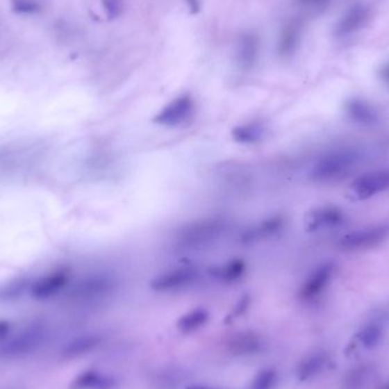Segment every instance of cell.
Instances as JSON below:
<instances>
[{
    "mask_svg": "<svg viewBox=\"0 0 389 389\" xmlns=\"http://www.w3.org/2000/svg\"><path fill=\"white\" fill-rule=\"evenodd\" d=\"M187 389H217L214 387L203 386V385H192V386L187 387Z\"/></svg>",
    "mask_w": 389,
    "mask_h": 389,
    "instance_id": "30",
    "label": "cell"
},
{
    "mask_svg": "<svg viewBox=\"0 0 389 389\" xmlns=\"http://www.w3.org/2000/svg\"><path fill=\"white\" fill-rule=\"evenodd\" d=\"M208 319H210V314L205 308H194L180 317L176 326L181 333H192L208 324Z\"/></svg>",
    "mask_w": 389,
    "mask_h": 389,
    "instance_id": "20",
    "label": "cell"
},
{
    "mask_svg": "<svg viewBox=\"0 0 389 389\" xmlns=\"http://www.w3.org/2000/svg\"><path fill=\"white\" fill-rule=\"evenodd\" d=\"M103 8L108 19H117L123 10V0H101Z\"/></svg>",
    "mask_w": 389,
    "mask_h": 389,
    "instance_id": "27",
    "label": "cell"
},
{
    "mask_svg": "<svg viewBox=\"0 0 389 389\" xmlns=\"http://www.w3.org/2000/svg\"><path fill=\"white\" fill-rule=\"evenodd\" d=\"M194 101L190 94H181L167 103L158 113L155 115L154 123L158 126L176 128L182 126L194 114Z\"/></svg>",
    "mask_w": 389,
    "mask_h": 389,
    "instance_id": "4",
    "label": "cell"
},
{
    "mask_svg": "<svg viewBox=\"0 0 389 389\" xmlns=\"http://www.w3.org/2000/svg\"><path fill=\"white\" fill-rule=\"evenodd\" d=\"M388 235V226H367L342 235L339 240V246L344 251H365L380 245L381 242H385Z\"/></svg>",
    "mask_w": 389,
    "mask_h": 389,
    "instance_id": "6",
    "label": "cell"
},
{
    "mask_svg": "<svg viewBox=\"0 0 389 389\" xmlns=\"http://www.w3.org/2000/svg\"><path fill=\"white\" fill-rule=\"evenodd\" d=\"M228 346L229 351L233 354L249 355L260 351L262 342L254 333H240L231 337Z\"/></svg>",
    "mask_w": 389,
    "mask_h": 389,
    "instance_id": "19",
    "label": "cell"
},
{
    "mask_svg": "<svg viewBox=\"0 0 389 389\" xmlns=\"http://www.w3.org/2000/svg\"><path fill=\"white\" fill-rule=\"evenodd\" d=\"M285 219L281 215H271L246 228L240 235V242L244 245H253L265 242L283 233Z\"/></svg>",
    "mask_w": 389,
    "mask_h": 389,
    "instance_id": "8",
    "label": "cell"
},
{
    "mask_svg": "<svg viewBox=\"0 0 389 389\" xmlns=\"http://www.w3.org/2000/svg\"><path fill=\"white\" fill-rule=\"evenodd\" d=\"M389 190V167L376 169L358 176L351 185V192L358 199H369Z\"/></svg>",
    "mask_w": 389,
    "mask_h": 389,
    "instance_id": "7",
    "label": "cell"
},
{
    "mask_svg": "<svg viewBox=\"0 0 389 389\" xmlns=\"http://www.w3.org/2000/svg\"><path fill=\"white\" fill-rule=\"evenodd\" d=\"M188 3L189 8L192 10V13H197L201 10V1L199 0H185Z\"/></svg>",
    "mask_w": 389,
    "mask_h": 389,
    "instance_id": "29",
    "label": "cell"
},
{
    "mask_svg": "<svg viewBox=\"0 0 389 389\" xmlns=\"http://www.w3.org/2000/svg\"><path fill=\"white\" fill-rule=\"evenodd\" d=\"M260 40L254 33L247 32L240 35L237 46V60L244 69H251L258 60Z\"/></svg>",
    "mask_w": 389,
    "mask_h": 389,
    "instance_id": "15",
    "label": "cell"
},
{
    "mask_svg": "<svg viewBox=\"0 0 389 389\" xmlns=\"http://www.w3.org/2000/svg\"><path fill=\"white\" fill-rule=\"evenodd\" d=\"M342 221H344V213L338 208L324 206V208H315L308 214V229L311 233L326 231L340 226Z\"/></svg>",
    "mask_w": 389,
    "mask_h": 389,
    "instance_id": "12",
    "label": "cell"
},
{
    "mask_svg": "<svg viewBox=\"0 0 389 389\" xmlns=\"http://www.w3.org/2000/svg\"><path fill=\"white\" fill-rule=\"evenodd\" d=\"M328 365V356L322 351L308 354L301 360L297 370V376L301 381H308L320 374Z\"/></svg>",
    "mask_w": 389,
    "mask_h": 389,
    "instance_id": "17",
    "label": "cell"
},
{
    "mask_svg": "<svg viewBox=\"0 0 389 389\" xmlns=\"http://www.w3.org/2000/svg\"><path fill=\"white\" fill-rule=\"evenodd\" d=\"M247 265L240 258H231L208 269V276L217 283H235L245 276Z\"/></svg>",
    "mask_w": 389,
    "mask_h": 389,
    "instance_id": "13",
    "label": "cell"
},
{
    "mask_svg": "<svg viewBox=\"0 0 389 389\" xmlns=\"http://www.w3.org/2000/svg\"><path fill=\"white\" fill-rule=\"evenodd\" d=\"M381 338H383V329L379 324H367L358 333V342H361L362 346L367 349L376 347Z\"/></svg>",
    "mask_w": 389,
    "mask_h": 389,
    "instance_id": "22",
    "label": "cell"
},
{
    "mask_svg": "<svg viewBox=\"0 0 389 389\" xmlns=\"http://www.w3.org/2000/svg\"><path fill=\"white\" fill-rule=\"evenodd\" d=\"M113 279L106 274H92L85 276L73 289L72 294L76 299H97L107 295L113 289Z\"/></svg>",
    "mask_w": 389,
    "mask_h": 389,
    "instance_id": "11",
    "label": "cell"
},
{
    "mask_svg": "<svg viewBox=\"0 0 389 389\" xmlns=\"http://www.w3.org/2000/svg\"><path fill=\"white\" fill-rule=\"evenodd\" d=\"M226 223L221 219L194 221L183 226L176 237V244L183 249L194 251L212 245L226 231Z\"/></svg>",
    "mask_w": 389,
    "mask_h": 389,
    "instance_id": "2",
    "label": "cell"
},
{
    "mask_svg": "<svg viewBox=\"0 0 389 389\" xmlns=\"http://www.w3.org/2000/svg\"><path fill=\"white\" fill-rule=\"evenodd\" d=\"M199 278V271L194 267H174L164 271L151 280V287L158 292H176L194 285Z\"/></svg>",
    "mask_w": 389,
    "mask_h": 389,
    "instance_id": "5",
    "label": "cell"
},
{
    "mask_svg": "<svg viewBox=\"0 0 389 389\" xmlns=\"http://www.w3.org/2000/svg\"><path fill=\"white\" fill-rule=\"evenodd\" d=\"M117 381L99 371H83L71 383V389H114Z\"/></svg>",
    "mask_w": 389,
    "mask_h": 389,
    "instance_id": "14",
    "label": "cell"
},
{
    "mask_svg": "<svg viewBox=\"0 0 389 389\" xmlns=\"http://www.w3.org/2000/svg\"><path fill=\"white\" fill-rule=\"evenodd\" d=\"M13 10L16 13L33 14L40 10V3L37 0H13Z\"/></svg>",
    "mask_w": 389,
    "mask_h": 389,
    "instance_id": "26",
    "label": "cell"
},
{
    "mask_svg": "<svg viewBox=\"0 0 389 389\" xmlns=\"http://www.w3.org/2000/svg\"><path fill=\"white\" fill-rule=\"evenodd\" d=\"M26 283L24 279L14 280L12 283H7L0 288V301H8L19 299L26 290Z\"/></svg>",
    "mask_w": 389,
    "mask_h": 389,
    "instance_id": "24",
    "label": "cell"
},
{
    "mask_svg": "<svg viewBox=\"0 0 389 389\" xmlns=\"http://www.w3.org/2000/svg\"><path fill=\"white\" fill-rule=\"evenodd\" d=\"M349 119L362 126H371L378 121V115L372 107L362 101H351L347 106Z\"/></svg>",
    "mask_w": 389,
    "mask_h": 389,
    "instance_id": "21",
    "label": "cell"
},
{
    "mask_svg": "<svg viewBox=\"0 0 389 389\" xmlns=\"http://www.w3.org/2000/svg\"><path fill=\"white\" fill-rule=\"evenodd\" d=\"M69 281V272L66 269H57L40 276L32 283L31 295L38 301H47L65 288Z\"/></svg>",
    "mask_w": 389,
    "mask_h": 389,
    "instance_id": "9",
    "label": "cell"
},
{
    "mask_svg": "<svg viewBox=\"0 0 389 389\" xmlns=\"http://www.w3.org/2000/svg\"><path fill=\"white\" fill-rule=\"evenodd\" d=\"M10 331V322L5 320H0V344L8 337Z\"/></svg>",
    "mask_w": 389,
    "mask_h": 389,
    "instance_id": "28",
    "label": "cell"
},
{
    "mask_svg": "<svg viewBox=\"0 0 389 389\" xmlns=\"http://www.w3.org/2000/svg\"><path fill=\"white\" fill-rule=\"evenodd\" d=\"M47 338V331L44 326L33 324L22 330L8 342L0 346V355L5 358H21L31 354L42 346Z\"/></svg>",
    "mask_w": 389,
    "mask_h": 389,
    "instance_id": "3",
    "label": "cell"
},
{
    "mask_svg": "<svg viewBox=\"0 0 389 389\" xmlns=\"http://www.w3.org/2000/svg\"><path fill=\"white\" fill-rule=\"evenodd\" d=\"M278 374L276 370L267 367L260 370L251 381L249 389H273L276 386Z\"/></svg>",
    "mask_w": 389,
    "mask_h": 389,
    "instance_id": "23",
    "label": "cell"
},
{
    "mask_svg": "<svg viewBox=\"0 0 389 389\" xmlns=\"http://www.w3.org/2000/svg\"><path fill=\"white\" fill-rule=\"evenodd\" d=\"M101 340L98 335H82L69 340L62 349V355L65 358H74L88 354L101 344Z\"/></svg>",
    "mask_w": 389,
    "mask_h": 389,
    "instance_id": "16",
    "label": "cell"
},
{
    "mask_svg": "<svg viewBox=\"0 0 389 389\" xmlns=\"http://www.w3.org/2000/svg\"><path fill=\"white\" fill-rule=\"evenodd\" d=\"M267 129L263 123L247 122L235 126L231 131V137L238 144H253L260 142L265 137Z\"/></svg>",
    "mask_w": 389,
    "mask_h": 389,
    "instance_id": "18",
    "label": "cell"
},
{
    "mask_svg": "<svg viewBox=\"0 0 389 389\" xmlns=\"http://www.w3.org/2000/svg\"><path fill=\"white\" fill-rule=\"evenodd\" d=\"M296 31L292 28H285L283 35L280 37L279 51L280 55H288L292 51V48L296 44Z\"/></svg>",
    "mask_w": 389,
    "mask_h": 389,
    "instance_id": "25",
    "label": "cell"
},
{
    "mask_svg": "<svg viewBox=\"0 0 389 389\" xmlns=\"http://www.w3.org/2000/svg\"><path fill=\"white\" fill-rule=\"evenodd\" d=\"M361 160V155L353 148H339L328 151L315 162L311 178L317 182H333L351 172Z\"/></svg>",
    "mask_w": 389,
    "mask_h": 389,
    "instance_id": "1",
    "label": "cell"
},
{
    "mask_svg": "<svg viewBox=\"0 0 389 389\" xmlns=\"http://www.w3.org/2000/svg\"><path fill=\"white\" fill-rule=\"evenodd\" d=\"M335 267L333 263H324L319 265L306 278L299 290V296L304 301H313L326 290L333 279Z\"/></svg>",
    "mask_w": 389,
    "mask_h": 389,
    "instance_id": "10",
    "label": "cell"
}]
</instances>
